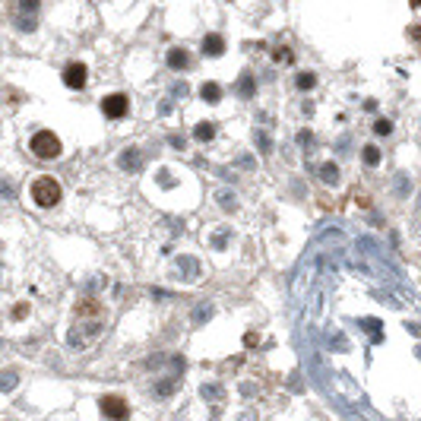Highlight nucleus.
<instances>
[{
  "instance_id": "obj_2",
  "label": "nucleus",
  "mask_w": 421,
  "mask_h": 421,
  "mask_svg": "<svg viewBox=\"0 0 421 421\" xmlns=\"http://www.w3.org/2000/svg\"><path fill=\"white\" fill-rule=\"evenodd\" d=\"M29 149L38 155V159H57L60 155V139L51 133V130H38V133L29 139Z\"/></svg>"
},
{
  "instance_id": "obj_17",
  "label": "nucleus",
  "mask_w": 421,
  "mask_h": 421,
  "mask_svg": "<svg viewBox=\"0 0 421 421\" xmlns=\"http://www.w3.org/2000/svg\"><path fill=\"white\" fill-rule=\"evenodd\" d=\"M415 7H421V0H415Z\"/></svg>"
},
{
  "instance_id": "obj_10",
  "label": "nucleus",
  "mask_w": 421,
  "mask_h": 421,
  "mask_svg": "<svg viewBox=\"0 0 421 421\" xmlns=\"http://www.w3.org/2000/svg\"><path fill=\"white\" fill-rule=\"evenodd\" d=\"M361 159H364V165H380V149L377 146H364V155H361Z\"/></svg>"
},
{
  "instance_id": "obj_6",
  "label": "nucleus",
  "mask_w": 421,
  "mask_h": 421,
  "mask_svg": "<svg viewBox=\"0 0 421 421\" xmlns=\"http://www.w3.org/2000/svg\"><path fill=\"white\" fill-rule=\"evenodd\" d=\"M168 67L171 70H187L190 67V57H187L184 48H171V51H168Z\"/></svg>"
},
{
  "instance_id": "obj_5",
  "label": "nucleus",
  "mask_w": 421,
  "mask_h": 421,
  "mask_svg": "<svg viewBox=\"0 0 421 421\" xmlns=\"http://www.w3.org/2000/svg\"><path fill=\"white\" fill-rule=\"evenodd\" d=\"M64 86L67 89H86V64H79V60L67 64L64 67Z\"/></svg>"
},
{
  "instance_id": "obj_4",
  "label": "nucleus",
  "mask_w": 421,
  "mask_h": 421,
  "mask_svg": "<svg viewBox=\"0 0 421 421\" xmlns=\"http://www.w3.org/2000/svg\"><path fill=\"white\" fill-rule=\"evenodd\" d=\"M102 111H105V117L117 120V117H124L130 111V99H127L124 92H114V95H108V99L102 102Z\"/></svg>"
},
{
  "instance_id": "obj_16",
  "label": "nucleus",
  "mask_w": 421,
  "mask_h": 421,
  "mask_svg": "<svg viewBox=\"0 0 421 421\" xmlns=\"http://www.w3.org/2000/svg\"><path fill=\"white\" fill-rule=\"evenodd\" d=\"M412 38H421V26H415V29H412Z\"/></svg>"
},
{
  "instance_id": "obj_15",
  "label": "nucleus",
  "mask_w": 421,
  "mask_h": 421,
  "mask_svg": "<svg viewBox=\"0 0 421 421\" xmlns=\"http://www.w3.org/2000/svg\"><path fill=\"white\" fill-rule=\"evenodd\" d=\"M250 89H254V86H250V76H244V79H241V95H250Z\"/></svg>"
},
{
  "instance_id": "obj_13",
  "label": "nucleus",
  "mask_w": 421,
  "mask_h": 421,
  "mask_svg": "<svg viewBox=\"0 0 421 421\" xmlns=\"http://www.w3.org/2000/svg\"><path fill=\"white\" fill-rule=\"evenodd\" d=\"M390 130H393V124H390V120H377V124H374V133H380V136H387Z\"/></svg>"
},
{
  "instance_id": "obj_12",
  "label": "nucleus",
  "mask_w": 421,
  "mask_h": 421,
  "mask_svg": "<svg viewBox=\"0 0 421 421\" xmlns=\"http://www.w3.org/2000/svg\"><path fill=\"white\" fill-rule=\"evenodd\" d=\"M314 82H317V79H314V73H301V76H298V89H310Z\"/></svg>"
},
{
  "instance_id": "obj_7",
  "label": "nucleus",
  "mask_w": 421,
  "mask_h": 421,
  "mask_svg": "<svg viewBox=\"0 0 421 421\" xmlns=\"http://www.w3.org/2000/svg\"><path fill=\"white\" fill-rule=\"evenodd\" d=\"M222 48H225L222 35H206V38H203V51H206L209 57H219V54H222Z\"/></svg>"
},
{
  "instance_id": "obj_14",
  "label": "nucleus",
  "mask_w": 421,
  "mask_h": 421,
  "mask_svg": "<svg viewBox=\"0 0 421 421\" xmlns=\"http://www.w3.org/2000/svg\"><path fill=\"white\" fill-rule=\"evenodd\" d=\"M29 314V304H16V310H13V317L16 320H22V317H26Z\"/></svg>"
},
{
  "instance_id": "obj_11",
  "label": "nucleus",
  "mask_w": 421,
  "mask_h": 421,
  "mask_svg": "<svg viewBox=\"0 0 421 421\" xmlns=\"http://www.w3.org/2000/svg\"><path fill=\"white\" fill-rule=\"evenodd\" d=\"M320 174H323V180H330V184H333V180L339 177V168H336V165H323V171H320Z\"/></svg>"
},
{
  "instance_id": "obj_9",
  "label": "nucleus",
  "mask_w": 421,
  "mask_h": 421,
  "mask_svg": "<svg viewBox=\"0 0 421 421\" xmlns=\"http://www.w3.org/2000/svg\"><path fill=\"white\" fill-rule=\"evenodd\" d=\"M194 136H197L200 143H206V139H212V136H215V127H212V124H197Z\"/></svg>"
},
{
  "instance_id": "obj_8",
  "label": "nucleus",
  "mask_w": 421,
  "mask_h": 421,
  "mask_svg": "<svg viewBox=\"0 0 421 421\" xmlns=\"http://www.w3.org/2000/svg\"><path fill=\"white\" fill-rule=\"evenodd\" d=\"M200 95H203V99H206V102H219L222 99V86H219V82H203V86H200Z\"/></svg>"
},
{
  "instance_id": "obj_1",
  "label": "nucleus",
  "mask_w": 421,
  "mask_h": 421,
  "mask_svg": "<svg viewBox=\"0 0 421 421\" xmlns=\"http://www.w3.org/2000/svg\"><path fill=\"white\" fill-rule=\"evenodd\" d=\"M32 200L38 203L41 209L57 206V203H60V184H57L54 177H48V174L35 177V180H32Z\"/></svg>"
},
{
  "instance_id": "obj_3",
  "label": "nucleus",
  "mask_w": 421,
  "mask_h": 421,
  "mask_svg": "<svg viewBox=\"0 0 421 421\" xmlns=\"http://www.w3.org/2000/svg\"><path fill=\"white\" fill-rule=\"evenodd\" d=\"M99 408H102V415H108L111 421H127L130 418V405L124 396H117V393H108L99 399Z\"/></svg>"
}]
</instances>
